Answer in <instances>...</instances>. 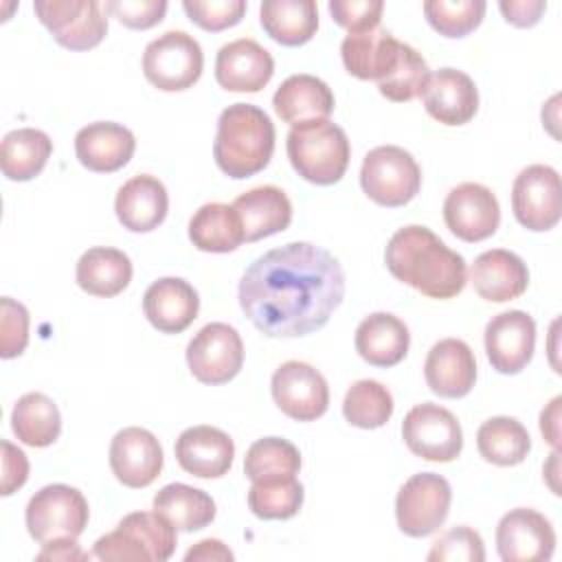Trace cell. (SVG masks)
Instances as JSON below:
<instances>
[{"mask_svg":"<svg viewBox=\"0 0 562 562\" xmlns=\"http://www.w3.org/2000/svg\"><path fill=\"white\" fill-rule=\"evenodd\" d=\"M342 296V266L310 241H290L263 252L237 285L246 318L270 338H296L325 327Z\"/></svg>","mask_w":562,"mask_h":562,"instance_id":"cell-1","label":"cell"},{"mask_svg":"<svg viewBox=\"0 0 562 562\" xmlns=\"http://www.w3.org/2000/svg\"><path fill=\"white\" fill-rule=\"evenodd\" d=\"M384 261L397 281L428 299H452L468 283L465 259L422 224L395 231L386 244Z\"/></svg>","mask_w":562,"mask_h":562,"instance_id":"cell-2","label":"cell"},{"mask_svg":"<svg viewBox=\"0 0 562 562\" xmlns=\"http://www.w3.org/2000/svg\"><path fill=\"white\" fill-rule=\"evenodd\" d=\"M274 123L252 103H233L222 110L213 143L217 167L235 180L259 173L274 151Z\"/></svg>","mask_w":562,"mask_h":562,"instance_id":"cell-3","label":"cell"},{"mask_svg":"<svg viewBox=\"0 0 562 562\" xmlns=\"http://www.w3.org/2000/svg\"><path fill=\"white\" fill-rule=\"evenodd\" d=\"M285 149L294 171L307 182L321 187L338 182L345 176L351 156L345 130L329 119L292 127Z\"/></svg>","mask_w":562,"mask_h":562,"instance_id":"cell-4","label":"cell"},{"mask_svg":"<svg viewBox=\"0 0 562 562\" xmlns=\"http://www.w3.org/2000/svg\"><path fill=\"white\" fill-rule=\"evenodd\" d=\"M176 527L158 512H132L121 518L114 531L94 542V560L165 562L176 551Z\"/></svg>","mask_w":562,"mask_h":562,"instance_id":"cell-5","label":"cell"},{"mask_svg":"<svg viewBox=\"0 0 562 562\" xmlns=\"http://www.w3.org/2000/svg\"><path fill=\"white\" fill-rule=\"evenodd\" d=\"M360 187L380 206H404L419 193L422 169L404 147L380 145L362 160Z\"/></svg>","mask_w":562,"mask_h":562,"instance_id":"cell-6","label":"cell"},{"mask_svg":"<svg viewBox=\"0 0 562 562\" xmlns=\"http://www.w3.org/2000/svg\"><path fill=\"white\" fill-rule=\"evenodd\" d=\"M90 509L86 496L66 483L37 490L24 512L26 529L40 544L57 538H79L88 527Z\"/></svg>","mask_w":562,"mask_h":562,"instance_id":"cell-7","label":"cell"},{"mask_svg":"<svg viewBox=\"0 0 562 562\" xmlns=\"http://www.w3.org/2000/svg\"><path fill=\"white\" fill-rule=\"evenodd\" d=\"M202 68V46L187 31H167L151 40L143 53V75L162 92L191 88L200 79Z\"/></svg>","mask_w":562,"mask_h":562,"instance_id":"cell-8","label":"cell"},{"mask_svg":"<svg viewBox=\"0 0 562 562\" xmlns=\"http://www.w3.org/2000/svg\"><path fill=\"white\" fill-rule=\"evenodd\" d=\"M452 503L450 483L437 472L413 474L397 492L395 518L402 533L424 538L435 533L448 518Z\"/></svg>","mask_w":562,"mask_h":562,"instance_id":"cell-9","label":"cell"},{"mask_svg":"<svg viewBox=\"0 0 562 562\" xmlns=\"http://www.w3.org/2000/svg\"><path fill=\"white\" fill-rule=\"evenodd\" d=\"M406 448L435 463H450L463 450V430L459 419L443 406L424 402L413 406L402 422Z\"/></svg>","mask_w":562,"mask_h":562,"instance_id":"cell-10","label":"cell"},{"mask_svg":"<svg viewBox=\"0 0 562 562\" xmlns=\"http://www.w3.org/2000/svg\"><path fill=\"white\" fill-rule=\"evenodd\" d=\"M33 11L68 50L94 48L108 33V18L97 0H35Z\"/></svg>","mask_w":562,"mask_h":562,"instance_id":"cell-11","label":"cell"},{"mask_svg":"<svg viewBox=\"0 0 562 562\" xmlns=\"http://www.w3.org/2000/svg\"><path fill=\"white\" fill-rule=\"evenodd\" d=\"M187 364L202 384H224L233 380L244 364V342L228 323H209L189 340Z\"/></svg>","mask_w":562,"mask_h":562,"instance_id":"cell-12","label":"cell"},{"mask_svg":"<svg viewBox=\"0 0 562 562\" xmlns=\"http://www.w3.org/2000/svg\"><path fill=\"white\" fill-rule=\"evenodd\" d=\"M270 393L279 411L296 422H314L329 406L327 380L318 369L301 360H288L274 369Z\"/></svg>","mask_w":562,"mask_h":562,"instance_id":"cell-13","label":"cell"},{"mask_svg":"<svg viewBox=\"0 0 562 562\" xmlns=\"http://www.w3.org/2000/svg\"><path fill=\"white\" fill-rule=\"evenodd\" d=\"M512 211L527 231H551L562 215L558 171L549 165L525 167L512 184Z\"/></svg>","mask_w":562,"mask_h":562,"instance_id":"cell-14","label":"cell"},{"mask_svg":"<svg viewBox=\"0 0 562 562\" xmlns=\"http://www.w3.org/2000/svg\"><path fill=\"white\" fill-rule=\"evenodd\" d=\"M496 549L503 562H547L555 551L553 525L536 509L516 507L496 525Z\"/></svg>","mask_w":562,"mask_h":562,"instance_id":"cell-15","label":"cell"},{"mask_svg":"<svg viewBox=\"0 0 562 562\" xmlns=\"http://www.w3.org/2000/svg\"><path fill=\"white\" fill-rule=\"evenodd\" d=\"M443 222L463 241H483L501 224V206L492 189L479 182H461L443 200Z\"/></svg>","mask_w":562,"mask_h":562,"instance_id":"cell-16","label":"cell"},{"mask_svg":"<svg viewBox=\"0 0 562 562\" xmlns=\"http://www.w3.org/2000/svg\"><path fill=\"white\" fill-rule=\"evenodd\" d=\"M483 336L492 369L503 375H514L522 371L533 356L536 323L522 310H507L487 321Z\"/></svg>","mask_w":562,"mask_h":562,"instance_id":"cell-17","label":"cell"},{"mask_svg":"<svg viewBox=\"0 0 562 562\" xmlns=\"http://www.w3.org/2000/svg\"><path fill=\"white\" fill-rule=\"evenodd\" d=\"M110 468L119 483L132 490L151 485L162 470V446L154 432L140 426L119 430L110 441Z\"/></svg>","mask_w":562,"mask_h":562,"instance_id":"cell-18","label":"cell"},{"mask_svg":"<svg viewBox=\"0 0 562 562\" xmlns=\"http://www.w3.org/2000/svg\"><path fill=\"white\" fill-rule=\"evenodd\" d=\"M272 75V55L250 37L233 40L217 50L215 79L228 92H259Z\"/></svg>","mask_w":562,"mask_h":562,"instance_id":"cell-19","label":"cell"},{"mask_svg":"<svg viewBox=\"0 0 562 562\" xmlns=\"http://www.w3.org/2000/svg\"><path fill=\"white\" fill-rule=\"evenodd\" d=\"M424 378L428 389L439 397H465L476 382L474 351L461 338H441L426 356Z\"/></svg>","mask_w":562,"mask_h":562,"instance_id":"cell-20","label":"cell"},{"mask_svg":"<svg viewBox=\"0 0 562 562\" xmlns=\"http://www.w3.org/2000/svg\"><path fill=\"white\" fill-rule=\"evenodd\" d=\"M173 452L184 472L198 479H220L233 465L235 443L222 428L200 424L180 432Z\"/></svg>","mask_w":562,"mask_h":562,"instance_id":"cell-21","label":"cell"},{"mask_svg":"<svg viewBox=\"0 0 562 562\" xmlns=\"http://www.w3.org/2000/svg\"><path fill=\"white\" fill-rule=\"evenodd\" d=\"M426 112L443 125H463L479 110V90L470 75L457 68H439L430 72L422 90Z\"/></svg>","mask_w":562,"mask_h":562,"instance_id":"cell-22","label":"cell"},{"mask_svg":"<svg viewBox=\"0 0 562 562\" xmlns=\"http://www.w3.org/2000/svg\"><path fill=\"white\" fill-rule=\"evenodd\" d=\"M143 312L162 334L184 331L200 312L195 288L180 277H160L143 294Z\"/></svg>","mask_w":562,"mask_h":562,"instance_id":"cell-23","label":"cell"},{"mask_svg":"<svg viewBox=\"0 0 562 562\" xmlns=\"http://www.w3.org/2000/svg\"><path fill=\"white\" fill-rule=\"evenodd\" d=\"M136 149L132 130L114 121H97L81 127L75 136L77 160L97 173L119 171L130 162Z\"/></svg>","mask_w":562,"mask_h":562,"instance_id":"cell-24","label":"cell"},{"mask_svg":"<svg viewBox=\"0 0 562 562\" xmlns=\"http://www.w3.org/2000/svg\"><path fill=\"white\" fill-rule=\"evenodd\" d=\"M169 211L165 184L149 173H138L125 180L114 198V213L123 228L132 233H149L158 228Z\"/></svg>","mask_w":562,"mask_h":562,"instance_id":"cell-25","label":"cell"},{"mask_svg":"<svg viewBox=\"0 0 562 562\" xmlns=\"http://www.w3.org/2000/svg\"><path fill=\"white\" fill-rule=\"evenodd\" d=\"M402 42L393 37L384 26H375L360 33L345 35L340 44V57L349 75L358 79H386L400 59Z\"/></svg>","mask_w":562,"mask_h":562,"instance_id":"cell-26","label":"cell"},{"mask_svg":"<svg viewBox=\"0 0 562 562\" xmlns=\"http://www.w3.org/2000/svg\"><path fill=\"white\" fill-rule=\"evenodd\" d=\"M470 281L481 299L505 303L518 299L527 290L529 270L516 252L492 248L474 259L470 268Z\"/></svg>","mask_w":562,"mask_h":562,"instance_id":"cell-27","label":"cell"},{"mask_svg":"<svg viewBox=\"0 0 562 562\" xmlns=\"http://www.w3.org/2000/svg\"><path fill=\"white\" fill-rule=\"evenodd\" d=\"M272 105L281 121L296 127L310 121L329 119L334 112V92L323 79L314 75H290L277 88Z\"/></svg>","mask_w":562,"mask_h":562,"instance_id":"cell-28","label":"cell"},{"mask_svg":"<svg viewBox=\"0 0 562 562\" xmlns=\"http://www.w3.org/2000/svg\"><path fill=\"white\" fill-rule=\"evenodd\" d=\"M233 209L241 220L246 241L281 233L292 222V202L285 191L274 184H261L244 191L235 198Z\"/></svg>","mask_w":562,"mask_h":562,"instance_id":"cell-29","label":"cell"},{"mask_svg":"<svg viewBox=\"0 0 562 562\" xmlns=\"http://www.w3.org/2000/svg\"><path fill=\"white\" fill-rule=\"evenodd\" d=\"M356 351L373 367H395L404 360L411 345L408 327L402 318L389 312H373L356 327Z\"/></svg>","mask_w":562,"mask_h":562,"instance_id":"cell-30","label":"cell"},{"mask_svg":"<svg viewBox=\"0 0 562 562\" xmlns=\"http://www.w3.org/2000/svg\"><path fill=\"white\" fill-rule=\"evenodd\" d=\"M75 279L83 292L110 299L121 294L130 285L132 261L119 248L94 246L79 257Z\"/></svg>","mask_w":562,"mask_h":562,"instance_id":"cell-31","label":"cell"},{"mask_svg":"<svg viewBox=\"0 0 562 562\" xmlns=\"http://www.w3.org/2000/svg\"><path fill=\"white\" fill-rule=\"evenodd\" d=\"M259 22L274 42L301 46L310 42L318 29V7L314 0H263Z\"/></svg>","mask_w":562,"mask_h":562,"instance_id":"cell-32","label":"cell"},{"mask_svg":"<svg viewBox=\"0 0 562 562\" xmlns=\"http://www.w3.org/2000/svg\"><path fill=\"white\" fill-rule=\"evenodd\" d=\"M53 154V140L35 127H18L4 134L0 145V167L9 180L26 182L42 173Z\"/></svg>","mask_w":562,"mask_h":562,"instance_id":"cell-33","label":"cell"},{"mask_svg":"<svg viewBox=\"0 0 562 562\" xmlns=\"http://www.w3.org/2000/svg\"><path fill=\"white\" fill-rule=\"evenodd\" d=\"M189 239L202 252H233L241 246L244 228L233 204H202L189 220Z\"/></svg>","mask_w":562,"mask_h":562,"instance_id":"cell-34","label":"cell"},{"mask_svg":"<svg viewBox=\"0 0 562 562\" xmlns=\"http://www.w3.org/2000/svg\"><path fill=\"white\" fill-rule=\"evenodd\" d=\"M154 512L165 516L178 531H198L213 522L215 501L200 487L169 483L156 492Z\"/></svg>","mask_w":562,"mask_h":562,"instance_id":"cell-35","label":"cell"},{"mask_svg":"<svg viewBox=\"0 0 562 562\" xmlns=\"http://www.w3.org/2000/svg\"><path fill=\"white\" fill-rule=\"evenodd\" d=\"M476 448L487 463L509 468L527 459L531 450V437L516 417L496 415L479 426Z\"/></svg>","mask_w":562,"mask_h":562,"instance_id":"cell-36","label":"cell"},{"mask_svg":"<svg viewBox=\"0 0 562 562\" xmlns=\"http://www.w3.org/2000/svg\"><path fill=\"white\" fill-rule=\"evenodd\" d=\"M11 428L18 441L31 448H46L61 432V415L57 404L44 393L22 395L11 411Z\"/></svg>","mask_w":562,"mask_h":562,"instance_id":"cell-37","label":"cell"},{"mask_svg":"<svg viewBox=\"0 0 562 562\" xmlns=\"http://www.w3.org/2000/svg\"><path fill=\"white\" fill-rule=\"evenodd\" d=\"M303 485L296 476H272L252 481L248 490V507L263 520H288L303 505Z\"/></svg>","mask_w":562,"mask_h":562,"instance_id":"cell-38","label":"cell"},{"mask_svg":"<svg viewBox=\"0 0 562 562\" xmlns=\"http://www.w3.org/2000/svg\"><path fill=\"white\" fill-rule=\"evenodd\" d=\"M393 395L378 380H358L342 400V415L356 428H380L393 415Z\"/></svg>","mask_w":562,"mask_h":562,"instance_id":"cell-39","label":"cell"},{"mask_svg":"<svg viewBox=\"0 0 562 562\" xmlns=\"http://www.w3.org/2000/svg\"><path fill=\"white\" fill-rule=\"evenodd\" d=\"M301 470L299 448L283 437L257 439L244 457V472L250 481L272 476H296Z\"/></svg>","mask_w":562,"mask_h":562,"instance_id":"cell-40","label":"cell"},{"mask_svg":"<svg viewBox=\"0 0 562 562\" xmlns=\"http://www.w3.org/2000/svg\"><path fill=\"white\" fill-rule=\"evenodd\" d=\"M487 4L483 0H426L424 15L428 24L443 37H465L474 31Z\"/></svg>","mask_w":562,"mask_h":562,"instance_id":"cell-41","label":"cell"},{"mask_svg":"<svg viewBox=\"0 0 562 562\" xmlns=\"http://www.w3.org/2000/svg\"><path fill=\"white\" fill-rule=\"evenodd\" d=\"M428 77H430V70H428L426 59L411 44L402 42L397 66L393 68V72L386 79L378 81V90L389 101L404 103V101H411L422 94Z\"/></svg>","mask_w":562,"mask_h":562,"instance_id":"cell-42","label":"cell"},{"mask_svg":"<svg viewBox=\"0 0 562 562\" xmlns=\"http://www.w3.org/2000/svg\"><path fill=\"white\" fill-rule=\"evenodd\" d=\"M430 562H483L485 560V547L479 531L470 529L468 525H457L448 529L443 536H439L428 555Z\"/></svg>","mask_w":562,"mask_h":562,"instance_id":"cell-43","label":"cell"},{"mask_svg":"<svg viewBox=\"0 0 562 562\" xmlns=\"http://www.w3.org/2000/svg\"><path fill=\"white\" fill-rule=\"evenodd\" d=\"M184 13L204 31H224L235 26L246 13V0H184Z\"/></svg>","mask_w":562,"mask_h":562,"instance_id":"cell-44","label":"cell"},{"mask_svg":"<svg viewBox=\"0 0 562 562\" xmlns=\"http://www.w3.org/2000/svg\"><path fill=\"white\" fill-rule=\"evenodd\" d=\"M29 310L11 299L2 296L0 301V356L4 360L20 356L29 345Z\"/></svg>","mask_w":562,"mask_h":562,"instance_id":"cell-45","label":"cell"},{"mask_svg":"<svg viewBox=\"0 0 562 562\" xmlns=\"http://www.w3.org/2000/svg\"><path fill=\"white\" fill-rule=\"evenodd\" d=\"M327 9L336 24H340L349 33H360V31L380 26L384 2L382 0H329Z\"/></svg>","mask_w":562,"mask_h":562,"instance_id":"cell-46","label":"cell"},{"mask_svg":"<svg viewBox=\"0 0 562 562\" xmlns=\"http://www.w3.org/2000/svg\"><path fill=\"white\" fill-rule=\"evenodd\" d=\"M105 11L112 13L123 26L145 31L156 26L165 18L167 2L165 0H108Z\"/></svg>","mask_w":562,"mask_h":562,"instance_id":"cell-47","label":"cell"},{"mask_svg":"<svg viewBox=\"0 0 562 562\" xmlns=\"http://www.w3.org/2000/svg\"><path fill=\"white\" fill-rule=\"evenodd\" d=\"M0 446H2V496H9L26 483L29 459L18 446H13L7 439H2Z\"/></svg>","mask_w":562,"mask_h":562,"instance_id":"cell-48","label":"cell"},{"mask_svg":"<svg viewBox=\"0 0 562 562\" xmlns=\"http://www.w3.org/2000/svg\"><path fill=\"white\" fill-rule=\"evenodd\" d=\"M498 9L509 24L527 29L538 24L540 15L547 9V2L544 0H501Z\"/></svg>","mask_w":562,"mask_h":562,"instance_id":"cell-49","label":"cell"},{"mask_svg":"<svg viewBox=\"0 0 562 562\" xmlns=\"http://www.w3.org/2000/svg\"><path fill=\"white\" fill-rule=\"evenodd\" d=\"M90 553H83L77 544V538H57L50 542L42 544V551L37 553V560H61V562H72V560H88Z\"/></svg>","mask_w":562,"mask_h":562,"instance_id":"cell-50","label":"cell"},{"mask_svg":"<svg viewBox=\"0 0 562 562\" xmlns=\"http://www.w3.org/2000/svg\"><path fill=\"white\" fill-rule=\"evenodd\" d=\"M233 551L217 538H206V540H200L195 547H191L187 553H184V560L187 562H193V560H233Z\"/></svg>","mask_w":562,"mask_h":562,"instance_id":"cell-51","label":"cell"},{"mask_svg":"<svg viewBox=\"0 0 562 562\" xmlns=\"http://www.w3.org/2000/svg\"><path fill=\"white\" fill-rule=\"evenodd\" d=\"M560 404L562 397H553L540 413V432L544 435V439L558 450L560 446Z\"/></svg>","mask_w":562,"mask_h":562,"instance_id":"cell-52","label":"cell"}]
</instances>
